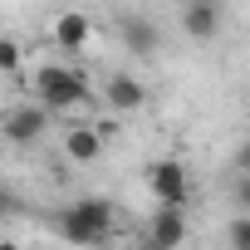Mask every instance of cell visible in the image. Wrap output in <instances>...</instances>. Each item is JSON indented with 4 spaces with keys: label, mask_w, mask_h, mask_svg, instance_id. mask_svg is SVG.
<instances>
[{
    "label": "cell",
    "mask_w": 250,
    "mask_h": 250,
    "mask_svg": "<svg viewBox=\"0 0 250 250\" xmlns=\"http://www.w3.org/2000/svg\"><path fill=\"white\" fill-rule=\"evenodd\" d=\"M230 167H235V177H240V172H250V138H240V143H235V152H230Z\"/></svg>",
    "instance_id": "14"
},
{
    "label": "cell",
    "mask_w": 250,
    "mask_h": 250,
    "mask_svg": "<svg viewBox=\"0 0 250 250\" xmlns=\"http://www.w3.org/2000/svg\"><path fill=\"white\" fill-rule=\"evenodd\" d=\"M143 240H152L157 250H182L187 240H191V216H187V206H157L152 216H147V235Z\"/></svg>",
    "instance_id": "6"
},
{
    "label": "cell",
    "mask_w": 250,
    "mask_h": 250,
    "mask_svg": "<svg viewBox=\"0 0 250 250\" xmlns=\"http://www.w3.org/2000/svg\"><path fill=\"white\" fill-rule=\"evenodd\" d=\"M138 250H157V245H152V240H143V245H138Z\"/></svg>",
    "instance_id": "16"
},
{
    "label": "cell",
    "mask_w": 250,
    "mask_h": 250,
    "mask_svg": "<svg viewBox=\"0 0 250 250\" xmlns=\"http://www.w3.org/2000/svg\"><path fill=\"white\" fill-rule=\"evenodd\" d=\"M221 25H226L221 0H187V5H182V30H187V40L211 44V40L221 35Z\"/></svg>",
    "instance_id": "8"
},
{
    "label": "cell",
    "mask_w": 250,
    "mask_h": 250,
    "mask_svg": "<svg viewBox=\"0 0 250 250\" xmlns=\"http://www.w3.org/2000/svg\"><path fill=\"white\" fill-rule=\"evenodd\" d=\"M0 206H5V187H0Z\"/></svg>",
    "instance_id": "17"
},
{
    "label": "cell",
    "mask_w": 250,
    "mask_h": 250,
    "mask_svg": "<svg viewBox=\"0 0 250 250\" xmlns=\"http://www.w3.org/2000/svg\"><path fill=\"white\" fill-rule=\"evenodd\" d=\"M143 182L157 196V206H191V172H187V162L157 157V162L143 167Z\"/></svg>",
    "instance_id": "3"
},
{
    "label": "cell",
    "mask_w": 250,
    "mask_h": 250,
    "mask_svg": "<svg viewBox=\"0 0 250 250\" xmlns=\"http://www.w3.org/2000/svg\"><path fill=\"white\" fill-rule=\"evenodd\" d=\"M20 69H25V49H20V40L0 35V74H20Z\"/></svg>",
    "instance_id": "11"
},
{
    "label": "cell",
    "mask_w": 250,
    "mask_h": 250,
    "mask_svg": "<svg viewBox=\"0 0 250 250\" xmlns=\"http://www.w3.org/2000/svg\"><path fill=\"white\" fill-rule=\"evenodd\" d=\"M226 250H250V216L235 211V221H226Z\"/></svg>",
    "instance_id": "12"
},
{
    "label": "cell",
    "mask_w": 250,
    "mask_h": 250,
    "mask_svg": "<svg viewBox=\"0 0 250 250\" xmlns=\"http://www.w3.org/2000/svg\"><path fill=\"white\" fill-rule=\"evenodd\" d=\"M230 201H235L240 216H250V172H240V177L230 182Z\"/></svg>",
    "instance_id": "13"
},
{
    "label": "cell",
    "mask_w": 250,
    "mask_h": 250,
    "mask_svg": "<svg viewBox=\"0 0 250 250\" xmlns=\"http://www.w3.org/2000/svg\"><path fill=\"white\" fill-rule=\"evenodd\" d=\"M49 226H54L59 240H69L79 250H103L108 235H113V201L108 196H79V201L59 206Z\"/></svg>",
    "instance_id": "1"
},
{
    "label": "cell",
    "mask_w": 250,
    "mask_h": 250,
    "mask_svg": "<svg viewBox=\"0 0 250 250\" xmlns=\"http://www.w3.org/2000/svg\"><path fill=\"white\" fill-rule=\"evenodd\" d=\"M88 40H93V20H88L83 10H64V15L54 20V44H59L64 54H83Z\"/></svg>",
    "instance_id": "9"
},
{
    "label": "cell",
    "mask_w": 250,
    "mask_h": 250,
    "mask_svg": "<svg viewBox=\"0 0 250 250\" xmlns=\"http://www.w3.org/2000/svg\"><path fill=\"white\" fill-rule=\"evenodd\" d=\"M35 103H40L44 113H69V108H88L93 93H88V83H83V74H79L74 64L44 59V64L35 69Z\"/></svg>",
    "instance_id": "2"
},
{
    "label": "cell",
    "mask_w": 250,
    "mask_h": 250,
    "mask_svg": "<svg viewBox=\"0 0 250 250\" xmlns=\"http://www.w3.org/2000/svg\"><path fill=\"white\" fill-rule=\"evenodd\" d=\"M0 250H20V245H15V240H0Z\"/></svg>",
    "instance_id": "15"
},
{
    "label": "cell",
    "mask_w": 250,
    "mask_h": 250,
    "mask_svg": "<svg viewBox=\"0 0 250 250\" xmlns=\"http://www.w3.org/2000/svg\"><path fill=\"white\" fill-rule=\"evenodd\" d=\"M103 103H108V113H118V118H133V113H143V108L152 103V88H147L143 79H133V74L113 69V74L103 79Z\"/></svg>",
    "instance_id": "5"
},
{
    "label": "cell",
    "mask_w": 250,
    "mask_h": 250,
    "mask_svg": "<svg viewBox=\"0 0 250 250\" xmlns=\"http://www.w3.org/2000/svg\"><path fill=\"white\" fill-rule=\"evenodd\" d=\"M0 216H5V206H0Z\"/></svg>",
    "instance_id": "18"
},
{
    "label": "cell",
    "mask_w": 250,
    "mask_h": 250,
    "mask_svg": "<svg viewBox=\"0 0 250 250\" xmlns=\"http://www.w3.org/2000/svg\"><path fill=\"white\" fill-rule=\"evenodd\" d=\"M118 40H123V49H128L133 59H157L162 54V30L147 15H123L118 20Z\"/></svg>",
    "instance_id": "7"
},
{
    "label": "cell",
    "mask_w": 250,
    "mask_h": 250,
    "mask_svg": "<svg viewBox=\"0 0 250 250\" xmlns=\"http://www.w3.org/2000/svg\"><path fill=\"white\" fill-rule=\"evenodd\" d=\"M64 157L79 162V167H93V162L103 157V143H98V133L88 128V123H74V128H64Z\"/></svg>",
    "instance_id": "10"
},
{
    "label": "cell",
    "mask_w": 250,
    "mask_h": 250,
    "mask_svg": "<svg viewBox=\"0 0 250 250\" xmlns=\"http://www.w3.org/2000/svg\"><path fill=\"white\" fill-rule=\"evenodd\" d=\"M0 133H5V143L15 147H30L49 133V113L40 103H10L5 113H0Z\"/></svg>",
    "instance_id": "4"
}]
</instances>
